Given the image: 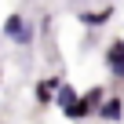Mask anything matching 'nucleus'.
I'll use <instances>...</instances> for the list:
<instances>
[{"label": "nucleus", "instance_id": "obj_1", "mask_svg": "<svg viewBox=\"0 0 124 124\" xmlns=\"http://www.w3.org/2000/svg\"><path fill=\"white\" fill-rule=\"evenodd\" d=\"M0 33H4L11 44H18V47H29V44H33V22H29L22 11H11V15L4 18V26H0Z\"/></svg>", "mask_w": 124, "mask_h": 124}, {"label": "nucleus", "instance_id": "obj_2", "mask_svg": "<svg viewBox=\"0 0 124 124\" xmlns=\"http://www.w3.org/2000/svg\"><path fill=\"white\" fill-rule=\"evenodd\" d=\"M102 62H106L109 77L124 84V37H117V40H109V44H106V51H102Z\"/></svg>", "mask_w": 124, "mask_h": 124}, {"label": "nucleus", "instance_id": "obj_3", "mask_svg": "<svg viewBox=\"0 0 124 124\" xmlns=\"http://www.w3.org/2000/svg\"><path fill=\"white\" fill-rule=\"evenodd\" d=\"M95 117H99L102 124H120V120H124V99H120V95H106V102L95 109Z\"/></svg>", "mask_w": 124, "mask_h": 124}, {"label": "nucleus", "instance_id": "obj_4", "mask_svg": "<svg viewBox=\"0 0 124 124\" xmlns=\"http://www.w3.org/2000/svg\"><path fill=\"white\" fill-rule=\"evenodd\" d=\"M109 18H113V4H106L102 11H77V22H80L84 29H102Z\"/></svg>", "mask_w": 124, "mask_h": 124}, {"label": "nucleus", "instance_id": "obj_5", "mask_svg": "<svg viewBox=\"0 0 124 124\" xmlns=\"http://www.w3.org/2000/svg\"><path fill=\"white\" fill-rule=\"evenodd\" d=\"M58 84H62V77H58V73H51V77H40V80H37V88H33V99H37L40 106H47V102L55 99Z\"/></svg>", "mask_w": 124, "mask_h": 124}, {"label": "nucleus", "instance_id": "obj_6", "mask_svg": "<svg viewBox=\"0 0 124 124\" xmlns=\"http://www.w3.org/2000/svg\"><path fill=\"white\" fill-rule=\"evenodd\" d=\"M62 117H66V120H73V124H80V120H91V117H95V109H91V106H88V102L77 95V102L62 109Z\"/></svg>", "mask_w": 124, "mask_h": 124}, {"label": "nucleus", "instance_id": "obj_7", "mask_svg": "<svg viewBox=\"0 0 124 124\" xmlns=\"http://www.w3.org/2000/svg\"><path fill=\"white\" fill-rule=\"evenodd\" d=\"M77 95H80V91H77V88H73V84H70V80H62V84H58V91H55V99H51V102H55V106H58V109H66V106H73V102H77Z\"/></svg>", "mask_w": 124, "mask_h": 124}, {"label": "nucleus", "instance_id": "obj_8", "mask_svg": "<svg viewBox=\"0 0 124 124\" xmlns=\"http://www.w3.org/2000/svg\"><path fill=\"white\" fill-rule=\"evenodd\" d=\"M80 99H84V102H88L91 109H99V106L106 102V88H102V84H95V88H88V91H84Z\"/></svg>", "mask_w": 124, "mask_h": 124}, {"label": "nucleus", "instance_id": "obj_9", "mask_svg": "<svg viewBox=\"0 0 124 124\" xmlns=\"http://www.w3.org/2000/svg\"><path fill=\"white\" fill-rule=\"evenodd\" d=\"M109 4H113V0H109Z\"/></svg>", "mask_w": 124, "mask_h": 124}]
</instances>
